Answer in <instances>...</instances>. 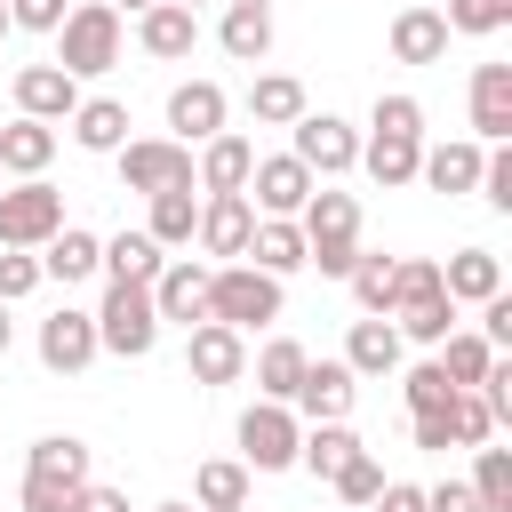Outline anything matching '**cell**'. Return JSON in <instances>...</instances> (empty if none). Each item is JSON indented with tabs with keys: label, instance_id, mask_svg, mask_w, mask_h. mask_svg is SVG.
<instances>
[{
	"label": "cell",
	"instance_id": "obj_60",
	"mask_svg": "<svg viewBox=\"0 0 512 512\" xmlns=\"http://www.w3.org/2000/svg\"><path fill=\"white\" fill-rule=\"evenodd\" d=\"M232 512H248V504H232Z\"/></svg>",
	"mask_w": 512,
	"mask_h": 512
},
{
	"label": "cell",
	"instance_id": "obj_3",
	"mask_svg": "<svg viewBox=\"0 0 512 512\" xmlns=\"http://www.w3.org/2000/svg\"><path fill=\"white\" fill-rule=\"evenodd\" d=\"M56 64H64L72 80L112 72V64H120V8H112V0H80V8H64V24H56Z\"/></svg>",
	"mask_w": 512,
	"mask_h": 512
},
{
	"label": "cell",
	"instance_id": "obj_9",
	"mask_svg": "<svg viewBox=\"0 0 512 512\" xmlns=\"http://www.w3.org/2000/svg\"><path fill=\"white\" fill-rule=\"evenodd\" d=\"M184 368H192V384H240L248 376V336L224 328V320H192L184 328Z\"/></svg>",
	"mask_w": 512,
	"mask_h": 512
},
{
	"label": "cell",
	"instance_id": "obj_36",
	"mask_svg": "<svg viewBox=\"0 0 512 512\" xmlns=\"http://www.w3.org/2000/svg\"><path fill=\"white\" fill-rule=\"evenodd\" d=\"M488 360H496V344H488L480 328H448V336H440V376H448L456 392H472V384L488 376Z\"/></svg>",
	"mask_w": 512,
	"mask_h": 512
},
{
	"label": "cell",
	"instance_id": "obj_54",
	"mask_svg": "<svg viewBox=\"0 0 512 512\" xmlns=\"http://www.w3.org/2000/svg\"><path fill=\"white\" fill-rule=\"evenodd\" d=\"M72 512H128V488H104V480H88V488L72 496Z\"/></svg>",
	"mask_w": 512,
	"mask_h": 512
},
{
	"label": "cell",
	"instance_id": "obj_6",
	"mask_svg": "<svg viewBox=\"0 0 512 512\" xmlns=\"http://www.w3.org/2000/svg\"><path fill=\"white\" fill-rule=\"evenodd\" d=\"M48 232H64V192L48 176H16L0 192V248H40Z\"/></svg>",
	"mask_w": 512,
	"mask_h": 512
},
{
	"label": "cell",
	"instance_id": "obj_37",
	"mask_svg": "<svg viewBox=\"0 0 512 512\" xmlns=\"http://www.w3.org/2000/svg\"><path fill=\"white\" fill-rule=\"evenodd\" d=\"M304 360H312V352H304L296 336H272V344L248 360V368H256V400H288V392H296V376H304Z\"/></svg>",
	"mask_w": 512,
	"mask_h": 512
},
{
	"label": "cell",
	"instance_id": "obj_51",
	"mask_svg": "<svg viewBox=\"0 0 512 512\" xmlns=\"http://www.w3.org/2000/svg\"><path fill=\"white\" fill-rule=\"evenodd\" d=\"M480 336H488L496 352H512V296H504V288H496V296L480 304Z\"/></svg>",
	"mask_w": 512,
	"mask_h": 512
},
{
	"label": "cell",
	"instance_id": "obj_19",
	"mask_svg": "<svg viewBox=\"0 0 512 512\" xmlns=\"http://www.w3.org/2000/svg\"><path fill=\"white\" fill-rule=\"evenodd\" d=\"M448 16H440V0H408L400 16H392V56L400 64H440L448 56Z\"/></svg>",
	"mask_w": 512,
	"mask_h": 512
},
{
	"label": "cell",
	"instance_id": "obj_7",
	"mask_svg": "<svg viewBox=\"0 0 512 512\" xmlns=\"http://www.w3.org/2000/svg\"><path fill=\"white\" fill-rule=\"evenodd\" d=\"M288 152L312 168V176H344V168H360V128L352 120H336V112H296L288 120Z\"/></svg>",
	"mask_w": 512,
	"mask_h": 512
},
{
	"label": "cell",
	"instance_id": "obj_38",
	"mask_svg": "<svg viewBox=\"0 0 512 512\" xmlns=\"http://www.w3.org/2000/svg\"><path fill=\"white\" fill-rule=\"evenodd\" d=\"M352 448H360V432H352L344 416H336V424H304V440H296V464L328 480V472H336V464H344Z\"/></svg>",
	"mask_w": 512,
	"mask_h": 512
},
{
	"label": "cell",
	"instance_id": "obj_47",
	"mask_svg": "<svg viewBox=\"0 0 512 512\" xmlns=\"http://www.w3.org/2000/svg\"><path fill=\"white\" fill-rule=\"evenodd\" d=\"M72 496H80V488H64V480H40V472H24V488H16V512H72Z\"/></svg>",
	"mask_w": 512,
	"mask_h": 512
},
{
	"label": "cell",
	"instance_id": "obj_56",
	"mask_svg": "<svg viewBox=\"0 0 512 512\" xmlns=\"http://www.w3.org/2000/svg\"><path fill=\"white\" fill-rule=\"evenodd\" d=\"M112 8H120V16H144V8H152V0H112Z\"/></svg>",
	"mask_w": 512,
	"mask_h": 512
},
{
	"label": "cell",
	"instance_id": "obj_23",
	"mask_svg": "<svg viewBox=\"0 0 512 512\" xmlns=\"http://www.w3.org/2000/svg\"><path fill=\"white\" fill-rule=\"evenodd\" d=\"M240 264H256V272H272V280L304 272V232H296V216H256V232H248Z\"/></svg>",
	"mask_w": 512,
	"mask_h": 512
},
{
	"label": "cell",
	"instance_id": "obj_52",
	"mask_svg": "<svg viewBox=\"0 0 512 512\" xmlns=\"http://www.w3.org/2000/svg\"><path fill=\"white\" fill-rule=\"evenodd\" d=\"M368 512H424V488H416V480H384V488L368 496Z\"/></svg>",
	"mask_w": 512,
	"mask_h": 512
},
{
	"label": "cell",
	"instance_id": "obj_41",
	"mask_svg": "<svg viewBox=\"0 0 512 512\" xmlns=\"http://www.w3.org/2000/svg\"><path fill=\"white\" fill-rule=\"evenodd\" d=\"M328 488H336V496H344V504H368V496H376V488H384V464H376V456H368V448H352V456H344V464H336V472H328Z\"/></svg>",
	"mask_w": 512,
	"mask_h": 512
},
{
	"label": "cell",
	"instance_id": "obj_57",
	"mask_svg": "<svg viewBox=\"0 0 512 512\" xmlns=\"http://www.w3.org/2000/svg\"><path fill=\"white\" fill-rule=\"evenodd\" d=\"M224 8H272V0H224Z\"/></svg>",
	"mask_w": 512,
	"mask_h": 512
},
{
	"label": "cell",
	"instance_id": "obj_13",
	"mask_svg": "<svg viewBox=\"0 0 512 512\" xmlns=\"http://www.w3.org/2000/svg\"><path fill=\"white\" fill-rule=\"evenodd\" d=\"M464 104H472V144H512V64H472V88H464Z\"/></svg>",
	"mask_w": 512,
	"mask_h": 512
},
{
	"label": "cell",
	"instance_id": "obj_8",
	"mask_svg": "<svg viewBox=\"0 0 512 512\" xmlns=\"http://www.w3.org/2000/svg\"><path fill=\"white\" fill-rule=\"evenodd\" d=\"M112 160H120V184L144 192V200L168 192V184H192V144H176V136H128Z\"/></svg>",
	"mask_w": 512,
	"mask_h": 512
},
{
	"label": "cell",
	"instance_id": "obj_11",
	"mask_svg": "<svg viewBox=\"0 0 512 512\" xmlns=\"http://www.w3.org/2000/svg\"><path fill=\"white\" fill-rule=\"evenodd\" d=\"M248 232H256V208H248V192H200V224H192L200 256L232 264V256L248 248Z\"/></svg>",
	"mask_w": 512,
	"mask_h": 512
},
{
	"label": "cell",
	"instance_id": "obj_50",
	"mask_svg": "<svg viewBox=\"0 0 512 512\" xmlns=\"http://www.w3.org/2000/svg\"><path fill=\"white\" fill-rule=\"evenodd\" d=\"M8 24L16 32H56L64 24V0H8Z\"/></svg>",
	"mask_w": 512,
	"mask_h": 512
},
{
	"label": "cell",
	"instance_id": "obj_42",
	"mask_svg": "<svg viewBox=\"0 0 512 512\" xmlns=\"http://www.w3.org/2000/svg\"><path fill=\"white\" fill-rule=\"evenodd\" d=\"M440 16H448V32H472V40H488V32H504V24H512V0H448Z\"/></svg>",
	"mask_w": 512,
	"mask_h": 512
},
{
	"label": "cell",
	"instance_id": "obj_35",
	"mask_svg": "<svg viewBox=\"0 0 512 512\" xmlns=\"http://www.w3.org/2000/svg\"><path fill=\"white\" fill-rule=\"evenodd\" d=\"M216 48H224L232 64H264V56H272V8H224Z\"/></svg>",
	"mask_w": 512,
	"mask_h": 512
},
{
	"label": "cell",
	"instance_id": "obj_45",
	"mask_svg": "<svg viewBox=\"0 0 512 512\" xmlns=\"http://www.w3.org/2000/svg\"><path fill=\"white\" fill-rule=\"evenodd\" d=\"M40 288V248H0V304H24Z\"/></svg>",
	"mask_w": 512,
	"mask_h": 512
},
{
	"label": "cell",
	"instance_id": "obj_14",
	"mask_svg": "<svg viewBox=\"0 0 512 512\" xmlns=\"http://www.w3.org/2000/svg\"><path fill=\"white\" fill-rule=\"evenodd\" d=\"M152 312H160V328L168 320H208V264L200 256H168L160 264V280H152Z\"/></svg>",
	"mask_w": 512,
	"mask_h": 512
},
{
	"label": "cell",
	"instance_id": "obj_27",
	"mask_svg": "<svg viewBox=\"0 0 512 512\" xmlns=\"http://www.w3.org/2000/svg\"><path fill=\"white\" fill-rule=\"evenodd\" d=\"M160 264H168V248H160L152 232H112V240H104V256H96V272H104V280H136V288H152V280H160Z\"/></svg>",
	"mask_w": 512,
	"mask_h": 512
},
{
	"label": "cell",
	"instance_id": "obj_20",
	"mask_svg": "<svg viewBox=\"0 0 512 512\" xmlns=\"http://www.w3.org/2000/svg\"><path fill=\"white\" fill-rule=\"evenodd\" d=\"M480 152H488V144H472V136H448V144H424V152H416V184H432V192H448V200H464V192L480 184Z\"/></svg>",
	"mask_w": 512,
	"mask_h": 512
},
{
	"label": "cell",
	"instance_id": "obj_44",
	"mask_svg": "<svg viewBox=\"0 0 512 512\" xmlns=\"http://www.w3.org/2000/svg\"><path fill=\"white\" fill-rule=\"evenodd\" d=\"M448 424H456V448L496 440V416H488V400H480V392H448Z\"/></svg>",
	"mask_w": 512,
	"mask_h": 512
},
{
	"label": "cell",
	"instance_id": "obj_16",
	"mask_svg": "<svg viewBox=\"0 0 512 512\" xmlns=\"http://www.w3.org/2000/svg\"><path fill=\"white\" fill-rule=\"evenodd\" d=\"M136 48L160 56V64L192 56V48H200V8H184V0H152V8L136 16Z\"/></svg>",
	"mask_w": 512,
	"mask_h": 512
},
{
	"label": "cell",
	"instance_id": "obj_12",
	"mask_svg": "<svg viewBox=\"0 0 512 512\" xmlns=\"http://www.w3.org/2000/svg\"><path fill=\"white\" fill-rule=\"evenodd\" d=\"M352 392H360V376H352L344 360H304L288 408H296L304 424H336V416H352Z\"/></svg>",
	"mask_w": 512,
	"mask_h": 512
},
{
	"label": "cell",
	"instance_id": "obj_2",
	"mask_svg": "<svg viewBox=\"0 0 512 512\" xmlns=\"http://www.w3.org/2000/svg\"><path fill=\"white\" fill-rule=\"evenodd\" d=\"M280 304H288V280H272V272H256V264H208V320H224V328H272L280 320Z\"/></svg>",
	"mask_w": 512,
	"mask_h": 512
},
{
	"label": "cell",
	"instance_id": "obj_29",
	"mask_svg": "<svg viewBox=\"0 0 512 512\" xmlns=\"http://www.w3.org/2000/svg\"><path fill=\"white\" fill-rule=\"evenodd\" d=\"M48 160H56V128L16 112V120L0 128V176H48Z\"/></svg>",
	"mask_w": 512,
	"mask_h": 512
},
{
	"label": "cell",
	"instance_id": "obj_15",
	"mask_svg": "<svg viewBox=\"0 0 512 512\" xmlns=\"http://www.w3.org/2000/svg\"><path fill=\"white\" fill-rule=\"evenodd\" d=\"M88 360H96V312H72V304L48 312L40 320V368L48 376H80Z\"/></svg>",
	"mask_w": 512,
	"mask_h": 512
},
{
	"label": "cell",
	"instance_id": "obj_4",
	"mask_svg": "<svg viewBox=\"0 0 512 512\" xmlns=\"http://www.w3.org/2000/svg\"><path fill=\"white\" fill-rule=\"evenodd\" d=\"M152 344H160L152 288H136V280H104V304H96V352H112V360H144Z\"/></svg>",
	"mask_w": 512,
	"mask_h": 512
},
{
	"label": "cell",
	"instance_id": "obj_55",
	"mask_svg": "<svg viewBox=\"0 0 512 512\" xmlns=\"http://www.w3.org/2000/svg\"><path fill=\"white\" fill-rule=\"evenodd\" d=\"M8 344H16V320H8V304H0V360H8Z\"/></svg>",
	"mask_w": 512,
	"mask_h": 512
},
{
	"label": "cell",
	"instance_id": "obj_49",
	"mask_svg": "<svg viewBox=\"0 0 512 512\" xmlns=\"http://www.w3.org/2000/svg\"><path fill=\"white\" fill-rule=\"evenodd\" d=\"M408 432H416V448H424V456H448V448H456V424H448V400H440V408H424V416H408Z\"/></svg>",
	"mask_w": 512,
	"mask_h": 512
},
{
	"label": "cell",
	"instance_id": "obj_25",
	"mask_svg": "<svg viewBox=\"0 0 512 512\" xmlns=\"http://www.w3.org/2000/svg\"><path fill=\"white\" fill-rule=\"evenodd\" d=\"M64 128H72L80 152H120V144H128V104H120V96H80Z\"/></svg>",
	"mask_w": 512,
	"mask_h": 512
},
{
	"label": "cell",
	"instance_id": "obj_53",
	"mask_svg": "<svg viewBox=\"0 0 512 512\" xmlns=\"http://www.w3.org/2000/svg\"><path fill=\"white\" fill-rule=\"evenodd\" d=\"M424 512H480V496H472V480H440V488H424Z\"/></svg>",
	"mask_w": 512,
	"mask_h": 512
},
{
	"label": "cell",
	"instance_id": "obj_21",
	"mask_svg": "<svg viewBox=\"0 0 512 512\" xmlns=\"http://www.w3.org/2000/svg\"><path fill=\"white\" fill-rule=\"evenodd\" d=\"M416 152H424V136H408V128H368V136H360V168H368L384 192L416 184Z\"/></svg>",
	"mask_w": 512,
	"mask_h": 512
},
{
	"label": "cell",
	"instance_id": "obj_17",
	"mask_svg": "<svg viewBox=\"0 0 512 512\" xmlns=\"http://www.w3.org/2000/svg\"><path fill=\"white\" fill-rule=\"evenodd\" d=\"M72 104H80V80H72L64 64H24V72H16V112H24V120L64 128V120H72Z\"/></svg>",
	"mask_w": 512,
	"mask_h": 512
},
{
	"label": "cell",
	"instance_id": "obj_34",
	"mask_svg": "<svg viewBox=\"0 0 512 512\" xmlns=\"http://www.w3.org/2000/svg\"><path fill=\"white\" fill-rule=\"evenodd\" d=\"M248 464L240 456H208L200 472H192V512H232V504H248Z\"/></svg>",
	"mask_w": 512,
	"mask_h": 512
},
{
	"label": "cell",
	"instance_id": "obj_24",
	"mask_svg": "<svg viewBox=\"0 0 512 512\" xmlns=\"http://www.w3.org/2000/svg\"><path fill=\"white\" fill-rule=\"evenodd\" d=\"M344 368H352V376H392V368H400V328H392L384 312H360L352 336H344Z\"/></svg>",
	"mask_w": 512,
	"mask_h": 512
},
{
	"label": "cell",
	"instance_id": "obj_48",
	"mask_svg": "<svg viewBox=\"0 0 512 512\" xmlns=\"http://www.w3.org/2000/svg\"><path fill=\"white\" fill-rule=\"evenodd\" d=\"M368 128H408V136H424V104L392 88V96H376V112H368Z\"/></svg>",
	"mask_w": 512,
	"mask_h": 512
},
{
	"label": "cell",
	"instance_id": "obj_61",
	"mask_svg": "<svg viewBox=\"0 0 512 512\" xmlns=\"http://www.w3.org/2000/svg\"><path fill=\"white\" fill-rule=\"evenodd\" d=\"M184 8H200V0H184Z\"/></svg>",
	"mask_w": 512,
	"mask_h": 512
},
{
	"label": "cell",
	"instance_id": "obj_26",
	"mask_svg": "<svg viewBox=\"0 0 512 512\" xmlns=\"http://www.w3.org/2000/svg\"><path fill=\"white\" fill-rule=\"evenodd\" d=\"M96 256H104V240L96 232H80V224H64V232H48L40 240V280H96Z\"/></svg>",
	"mask_w": 512,
	"mask_h": 512
},
{
	"label": "cell",
	"instance_id": "obj_59",
	"mask_svg": "<svg viewBox=\"0 0 512 512\" xmlns=\"http://www.w3.org/2000/svg\"><path fill=\"white\" fill-rule=\"evenodd\" d=\"M0 32H8V0H0Z\"/></svg>",
	"mask_w": 512,
	"mask_h": 512
},
{
	"label": "cell",
	"instance_id": "obj_10",
	"mask_svg": "<svg viewBox=\"0 0 512 512\" xmlns=\"http://www.w3.org/2000/svg\"><path fill=\"white\" fill-rule=\"evenodd\" d=\"M312 184H320V176H312L296 152H272V160H256V168H248V184H240V192H248V208H256V216H296V208L312 200Z\"/></svg>",
	"mask_w": 512,
	"mask_h": 512
},
{
	"label": "cell",
	"instance_id": "obj_40",
	"mask_svg": "<svg viewBox=\"0 0 512 512\" xmlns=\"http://www.w3.org/2000/svg\"><path fill=\"white\" fill-rule=\"evenodd\" d=\"M392 264H400V256H368V248L352 256L344 288H352V304H360V312H392Z\"/></svg>",
	"mask_w": 512,
	"mask_h": 512
},
{
	"label": "cell",
	"instance_id": "obj_30",
	"mask_svg": "<svg viewBox=\"0 0 512 512\" xmlns=\"http://www.w3.org/2000/svg\"><path fill=\"white\" fill-rule=\"evenodd\" d=\"M440 288H448L456 304H488V296L504 288V264H496V248H456V256L440 264Z\"/></svg>",
	"mask_w": 512,
	"mask_h": 512
},
{
	"label": "cell",
	"instance_id": "obj_58",
	"mask_svg": "<svg viewBox=\"0 0 512 512\" xmlns=\"http://www.w3.org/2000/svg\"><path fill=\"white\" fill-rule=\"evenodd\" d=\"M152 512H192V504H152Z\"/></svg>",
	"mask_w": 512,
	"mask_h": 512
},
{
	"label": "cell",
	"instance_id": "obj_39",
	"mask_svg": "<svg viewBox=\"0 0 512 512\" xmlns=\"http://www.w3.org/2000/svg\"><path fill=\"white\" fill-rule=\"evenodd\" d=\"M472 496H480V512H512V448H496V440L472 448Z\"/></svg>",
	"mask_w": 512,
	"mask_h": 512
},
{
	"label": "cell",
	"instance_id": "obj_33",
	"mask_svg": "<svg viewBox=\"0 0 512 512\" xmlns=\"http://www.w3.org/2000/svg\"><path fill=\"white\" fill-rule=\"evenodd\" d=\"M192 224H200V192H192V184H168V192H152V208H144V232H152L160 248H192Z\"/></svg>",
	"mask_w": 512,
	"mask_h": 512
},
{
	"label": "cell",
	"instance_id": "obj_46",
	"mask_svg": "<svg viewBox=\"0 0 512 512\" xmlns=\"http://www.w3.org/2000/svg\"><path fill=\"white\" fill-rule=\"evenodd\" d=\"M400 392H408V416H424V408H440V400H448V392H456V384H448V376H440V360H416V368H408V384H400Z\"/></svg>",
	"mask_w": 512,
	"mask_h": 512
},
{
	"label": "cell",
	"instance_id": "obj_22",
	"mask_svg": "<svg viewBox=\"0 0 512 512\" xmlns=\"http://www.w3.org/2000/svg\"><path fill=\"white\" fill-rule=\"evenodd\" d=\"M248 168H256V144L232 136V128H216V136L200 144V160H192V184H200V192H240Z\"/></svg>",
	"mask_w": 512,
	"mask_h": 512
},
{
	"label": "cell",
	"instance_id": "obj_43",
	"mask_svg": "<svg viewBox=\"0 0 512 512\" xmlns=\"http://www.w3.org/2000/svg\"><path fill=\"white\" fill-rule=\"evenodd\" d=\"M472 192H480L496 216H512V144H488V152H480V184H472Z\"/></svg>",
	"mask_w": 512,
	"mask_h": 512
},
{
	"label": "cell",
	"instance_id": "obj_1",
	"mask_svg": "<svg viewBox=\"0 0 512 512\" xmlns=\"http://www.w3.org/2000/svg\"><path fill=\"white\" fill-rule=\"evenodd\" d=\"M296 232H304V264H320L328 280H344L352 272V256H360V200L352 192H336L328 176L312 184V200L296 208Z\"/></svg>",
	"mask_w": 512,
	"mask_h": 512
},
{
	"label": "cell",
	"instance_id": "obj_31",
	"mask_svg": "<svg viewBox=\"0 0 512 512\" xmlns=\"http://www.w3.org/2000/svg\"><path fill=\"white\" fill-rule=\"evenodd\" d=\"M384 320L400 328V344H432V352H440V336L456 328V296H448V288H432V296H408V304H392Z\"/></svg>",
	"mask_w": 512,
	"mask_h": 512
},
{
	"label": "cell",
	"instance_id": "obj_5",
	"mask_svg": "<svg viewBox=\"0 0 512 512\" xmlns=\"http://www.w3.org/2000/svg\"><path fill=\"white\" fill-rule=\"evenodd\" d=\"M296 440H304V416H296L288 400L240 408V464H248V472H288V464H296Z\"/></svg>",
	"mask_w": 512,
	"mask_h": 512
},
{
	"label": "cell",
	"instance_id": "obj_18",
	"mask_svg": "<svg viewBox=\"0 0 512 512\" xmlns=\"http://www.w3.org/2000/svg\"><path fill=\"white\" fill-rule=\"evenodd\" d=\"M224 112H232V104H224L216 80H176V88H168V136H176V144H208V136L224 128Z\"/></svg>",
	"mask_w": 512,
	"mask_h": 512
},
{
	"label": "cell",
	"instance_id": "obj_32",
	"mask_svg": "<svg viewBox=\"0 0 512 512\" xmlns=\"http://www.w3.org/2000/svg\"><path fill=\"white\" fill-rule=\"evenodd\" d=\"M296 112H312L296 72H256V80H248V120H256V128H288Z\"/></svg>",
	"mask_w": 512,
	"mask_h": 512
},
{
	"label": "cell",
	"instance_id": "obj_28",
	"mask_svg": "<svg viewBox=\"0 0 512 512\" xmlns=\"http://www.w3.org/2000/svg\"><path fill=\"white\" fill-rule=\"evenodd\" d=\"M24 472L64 480V488H88V480H96V472H88V440H80V432H40V440L24 448Z\"/></svg>",
	"mask_w": 512,
	"mask_h": 512
}]
</instances>
